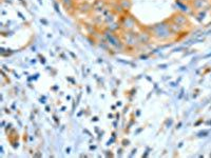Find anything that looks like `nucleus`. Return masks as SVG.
Wrapping results in <instances>:
<instances>
[{"instance_id": "obj_1", "label": "nucleus", "mask_w": 211, "mask_h": 158, "mask_svg": "<svg viewBox=\"0 0 211 158\" xmlns=\"http://www.w3.org/2000/svg\"><path fill=\"white\" fill-rule=\"evenodd\" d=\"M150 29H151L150 34L153 35L154 37H156L158 40L168 39V38L170 37V35L173 34V33L171 32L170 27H169V24H167V21L155 24V26L150 27Z\"/></svg>"}, {"instance_id": "obj_2", "label": "nucleus", "mask_w": 211, "mask_h": 158, "mask_svg": "<svg viewBox=\"0 0 211 158\" xmlns=\"http://www.w3.org/2000/svg\"><path fill=\"white\" fill-rule=\"evenodd\" d=\"M123 38H124V42L126 43L127 45H130V46H135L137 44V42H140V41H138L137 34H134V33H132L131 31H127L126 33H124Z\"/></svg>"}, {"instance_id": "obj_3", "label": "nucleus", "mask_w": 211, "mask_h": 158, "mask_svg": "<svg viewBox=\"0 0 211 158\" xmlns=\"http://www.w3.org/2000/svg\"><path fill=\"white\" fill-rule=\"evenodd\" d=\"M135 23H136V20L133 18V16L128 15L121 18L120 26H123L125 30H127V31H132L135 27Z\"/></svg>"}, {"instance_id": "obj_4", "label": "nucleus", "mask_w": 211, "mask_h": 158, "mask_svg": "<svg viewBox=\"0 0 211 158\" xmlns=\"http://www.w3.org/2000/svg\"><path fill=\"white\" fill-rule=\"evenodd\" d=\"M105 37L107 38V40L109 41V43L112 44L113 46H115V48H117V49H123V43H121V41L118 39L117 36L114 35L113 32H111V31L105 32Z\"/></svg>"}, {"instance_id": "obj_5", "label": "nucleus", "mask_w": 211, "mask_h": 158, "mask_svg": "<svg viewBox=\"0 0 211 158\" xmlns=\"http://www.w3.org/2000/svg\"><path fill=\"white\" fill-rule=\"evenodd\" d=\"M170 20L179 24V26H185L186 24H188V19L185 15H183V14H175V15L172 16Z\"/></svg>"}, {"instance_id": "obj_6", "label": "nucleus", "mask_w": 211, "mask_h": 158, "mask_svg": "<svg viewBox=\"0 0 211 158\" xmlns=\"http://www.w3.org/2000/svg\"><path fill=\"white\" fill-rule=\"evenodd\" d=\"M151 34L150 32H146V33H138L137 37H138V41L140 43H148L150 39H151Z\"/></svg>"}, {"instance_id": "obj_7", "label": "nucleus", "mask_w": 211, "mask_h": 158, "mask_svg": "<svg viewBox=\"0 0 211 158\" xmlns=\"http://www.w3.org/2000/svg\"><path fill=\"white\" fill-rule=\"evenodd\" d=\"M93 9H94V11L101 12V11L105 9V2L102 1V0H96V1L94 2Z\"/></svg>"}, {"instance_id": "obj_8", "label": "nucleus", "mask_w": 211, "mask_h": 158, "mask_svg": "<svg viewBox=\"0 0 211 158\" xmlns=\"http://www.w3.org/2000/svg\"><path fill=\"white\" fill-rule=\"evenodd\" d=\"M60 1L66 11H70L74 7V0H60Z\"/></svg>"}, {"instance_id": "obj_9", "label": "nucleus", "mask_w": 211, "mask_h": 158, "mask_svg": "<svg viewBox=\"0 0 211 158\" xmlns=\"http://www.w3.org/2000/svg\"><path fill=\"white\" fill-rule=\"evenodd\" d=\"M78 11H80V12H82V13H87V12H89V11L91 10V5L88 3V2H82L81 4H79L78 5Z\"/></svg>"}, {"instance_id": "obj_10", "label": "nucleus", "mask_w": 211, "mask_h": 158, "mask_svg": "<svg viewBox=\"0 0 211 158\" xmlns=\"http://www.w3.org/2000/svg\"><path fill=\"white\" fill-rule=\"evenodd\" d=\"M206 134H208V132H204V133H199V136H207Z\"/></svg>"}, {"instance_id": "obj_11", "label": "nucleus", "mask_w": 211, "mask_h": 158, "mask_svg": "<svg viewBox=\"0 0 211 158\" xmlns=\"http://www.w3.org/2000/svg\"><path fill=\"white\" fill-rule=\"evenodd\" d=\"M176 1H179V2H183V3H186V2L189 1V0H176Z\"/></svg>"}]
</instances>
